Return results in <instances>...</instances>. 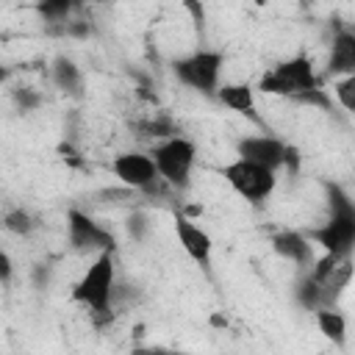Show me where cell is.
I'll use <instances>...</instances> for the list:
<instances>
[{"label":"cell","instance_id":"1","mask_svg":"<svg viewBox=\"0 0 355 355\" xmlns=\"http://www.w3.org/2000/svg\"><path fill=\"white\" fill-rule=\"evenodd\" d=\"M327 205H330V216L324 219V225L305 230L302 236L322 247L324 255L333 258H349L352 247H355V205L349 200V194L338 186V183H327Z\"/></svg>","mask_w":355,"mask_h":355},{"label":"cell","instance_id":"2","mask_svg":"<svg viewBox=\"0 0 355 355\" xmlns=\"http://www.w3.org/2000/svg\"><path fill=\"white\" fill-rule=\"evenodd\" d=\"M72 302L89 308L94 316H108L114 297H116V269H114V255L103 252L92 261V266L80 275V280L69 291Z\"/></svg>","mask_w":355,"mask_h":355},{"label":"cell","instance_id":"3","mask_svg":"<svg viewBox=\"0 0 355 355\" xmlns=\"http://www.w3.org/2000/svg\"><path fill=\"white\" fill-rule=\"evenodd\" d=\"M258 89L263 94H275V97H300L305 92L322 89V80L313 69V61L305 53H297L280 64H275L269 72L261 75Z\"/></svg>","mask_w":355,"mask_h":355},{"label":"cell","instance_id":"4","mask_svg":"<svg viewBox=\"0 0 355 355\" xmlns=\"http://www.w3.org/2000/svg\"><path fill=\"white\" fill-rule=\"evenodd\" d=\"M155 164V172L158 178L169 186V189H189L191 183V169H194V161H197V147L191 139L186 136H169V139H161L150 153H147Z\"/></svg>","mask_w":355,"mask_h":355},{"label":"cell","instance_id":"5","mask_svg":"<svg viewBox=\"0 0 355 355\" xmlns=\"http://www.w3.org/2000/svg\"><path fill=\"white\" fill-rule=\"evenodd\" d=\"M222 64H225V53L202 47V50H194V53H189L183 58H175L172 61V72L183 86H189V89H194V92H200L205 97H214L216 89H219Z\"/></svg>","mask_w":355,"mask_h":355},{"label":"cell","instance_id":"6","mask_svg":"<svg viewBox=\"0 0 355 355\" xmlns=\"http://www.w3.org/2000/svg\"><path fill=\"white\" fill-rule=\"evenodd\" d=\"M219 172L227 180V186L239 197H244L250 205H263L272 197L275 186H277V172H272L266 166H258L252 161H244V158H236V161L225 164Z\"/></svg>","mask_w":355,"mask_h":355},{"label":"cell","instance_id":"7","mask_svg":"<svg viewBox=\"0 0 355 355\" xmlns=\"http://www.w3.org/2000/svg\"><path fill=\"white\" fill-rule=\"evenodd\" d=\"M67 244L75 252H97V255H103V252L114 255V250H116L114 233L105 230L97 219H92L80 208L67 211Z\"/></svg>","mask_w":355,"mask_h":355},{"label":"cell","instance_id":"8","mask_svg":"<svg viewBox=\"0 0 355 355\" xmlns=\"http://www.w3.org/2000/svg\"><path fill=\"white\" fill-rule=\"evenodd\" d=\"M111 172L116 175V180L130 189V191H144V194H158L161 186H166L158 172H155V164L147 153H119L114 161H111Z\"/></svg>","mask_w":355,"mask_h":355},{"label":"cell","instance_id":"9","mask_svg":"<svg viewBox=\"0 0 355 355\" xmlns=\"http://www.w3.org/2000/svg\"><path fill=\"white\" fill-rule=\"evenodd\" d=\"M175 236H178V244L183 247V252L205 272H211V255H214V241L211 236L189 216L178 214L175 216Z\"/></svg>","mask_w":355,"mask_h":355},{"label":"cell","instance_id":"10","mask_svg":"<svg viewBox=\"0 0 355 355\" xmlns=\"http://www.w3.org/2000/svg\"><path fill=\"white\" fill-rule=\"evenodd\" d=\"M236 153L239 158L244 161H252L258 166H266L272 172H277L283 166V153H286V144L275 136H244L236 141Z\"/></svg>","mask_w":355,"mask_h":355},{"label":"cell","instance_id":"11","mask_svg":"<svg viewBox=\"0 0 355 355\" xmlns=\"http://www.w3.org/2000/svg\"><path fill=\"white\" fill-rule=\"evenodd\" d=\"M272 247L277 255H283L286 261L302 266V269H311L316 255H313V244L300 233V230H280L272 236Z\"/></svg>","mask_w":355,"mask_h":355},{"label":"cell","instance_id":"12","mask_svg":"<svg viewBox=\"0 0 355 355\" xmlns=\"http://www.w3.org/2000/svg\"><path fill=\"white\" fill-rule=\"evenodd\" d=\"M327 72L338 75V78L355 75V31L352 28H341L333 36V50H330Z\"/></svg>","mask_w":355,"mask_h":355},{"label":"cell","instance_id":"13","mask_svg":"<svg viewBox=\"0 0 355 355\" xmlns=\"http://www.w3.org/2000/svg\"><path fill=\"white\" fill-rule=\"evenodd\" d=\"M225 108L258 122V114H255V89L250 83H219L216 94H214Z\"/></svg>","mask_w":355,"mask_h":355},{"label":"cell","instance_id":"14","mask_svg":"<svg viewBox=\"0 0 355 355\" xmlns=\"http://www.w3.org/2000/svg\"><path fill=\"white\" fill-rule=\"evenodd\" d=\"M50 78H53V83H55L58 92H64V94H69V97H80V94H83V72H80V67H78L72 58L58 55V58L53 61Z\"/></svg>","mask_w":355,"mask_h":355},{"label":"cell","instance_id":"15","mask_svg":"<svg viewBox=\"0 0 355 355\" xmlns=\"http://www.w3.org/2000/svg\"><path fill=\"white\" fill-rule=\"evenodd\" d=\"M313 319H316L319 333L327 341H333L338 347L347 344V319H344L341 311H336V308H319V311H313Z\"/></svg>","mask_w":355,"mask_h":355},{"label":"cell","instance_id":"16","mask_svg":"<svg viewBox=\"0 0 355 355\" xmlns=\"http://www.w3.org/2000/svg\"><path fill=\"white\" fill-rule=\"evenodd\" d=\"M3 227L14 236H31L36 227H39V219L28 211V208H11L6 216H3Z\"/></svg>","mask_w":355,"mask_h":355},{"label":"cell","instance_id":"17","mask_svg":"<svg viewBox=\"0 0 355 355\" xmlns=\"http://www.w3.org/2000/svg\"><path fill=\"white\" fill-rule=\"evenodd\" d=\"M333 97L338 100V105L344 111H352L355 108V75H344L333 83Z\"/></svg>","mask_w":355,"mask_h":355},{"label":"cell","instance_id":"18","mask_svg":"<svg viewBox=\"0 0 355 355\" xmlns=\"http://www.w3.org/2000/svg\"><path fill=\"white\" fill-rule=\"evenodd\" d=\"M36 11H39L47 22H67V19H69V14L75 11V6H72V3H67V0H61V3H39V6H36Z\"/></svg>","mask_w":355,"mask_h":355},{"label":"cell","instance_id":"19","mask_svg":"<svg viewBox=\"0 0 355 355\" xmlns=\"http://www.w3.org/2000/svg\"><path fill=\"white\" fill-rule=\"evenodd\" d=\"M14 100H17L19 111H33V108L42 103V97H39L36 92H31V89H19V92L14 94Z\"/></svg>","mask_w":355,"mask_h":355},{"label":"cell","instance_id":"20","mask_svg":"<svg viewBox=\"0 0 355 355\" xmlns=\"http://www.w3.org/2000/svg\"><path fill=\"white\" fill-rule=\"evenodd\" d=\"M144 230H147V216H144V214H133V216L128 219V233H130L133 239H144Z\"/></svg>","mask_w":355,"mask_h":355},{"label":"cell","instance_id":"21","mask_svg":"<svg viewBox=\"0 0 355 355\" xmlns=\"http://www.w3.org/2000/svg\"><path fill=\"white\" fill-rule=\"evenodd\" d=\"M130 355H189V352L169 349V347H133Z\"/></svg>","mask_w":355,"mask_h":355},{"label":"cell","instance_id":"22","mask_svg":"<svg viewBox=\"0 0 355 355\" xmlns=\"http://www.w3.org/2000/svg\"><path fill=\"white\" fill-rule=\"evenodd\" d=\"M11 277H14V261H11V255L6 250H0V283L6 286Z\"/></svg>","mask_w":355,"mask_h":355},{"label":"cell","instance_id":"23","mask_svg":"<svg viewBox=\"0 0 355 355\" xmlns=\"http://www.w3.org/2000/svg\"><path fill=\"white\" fill-rule=\"evenodd\" d=\"M297 164H300V153H297V147H291V144H286V153H283V166L294 175L297 172Z\"/></svg>","mask_w":355,"mask_h":355},{"label":"cell","instance_id":"24","mask_svg":"<svg viewBox=\"0 0 355 355\" xmlns=\"http://www.w3.org/2000/svg\"><path fill=\"white\" fill-rule=\"evenodd\" d=\"M8 80V67H0V83H6Z\"/></svg>","mask_w":355,"mask_h":355}]
</instances>
